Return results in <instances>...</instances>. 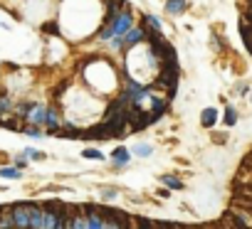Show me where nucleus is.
I'll use <instances>...</instances> for the list:
<instances>
[{"mask_svg":"<svg viewBox=\"0 0 252 229\" xmlns=\"http://www.w3.org/2000/svg\"><path fill=\"white\" fill-rule=\"evenodd\" d=\"M104 22L112 27L114 37H124L134 27V13H131V8H126V10H119L112 20H104Z\"/></svg>","mask_w":252,"mask_h":229,"instance_id":"f257e3e1","label":"nucleus"},{"mask_svg":"<svg viewBox=\"0 0 252 229\" xmlns=\"http://www.w3.org/2000/svg\"><path fill=\"white\" fill-rule=\"evenodd\" d=\"M10 217H13L15 229H27V224H30V200L13 202L10 205Z\"/></svg>","mask_w":252,"mask_h":229,"instance_id":"f03ea898","label":"nucleus"},{"mask_svg":"<svg viewBox=\"0 0 252 229\" xmlns=\"http://www.w3.org/2000/svg\"><path fill=\"white\" fill-rule=\"evenodd\" d=\"M45 126H47L45 136H52L57 128H62V111L57 106H47L45 108Z\"/></svg>","mask_w":252,"mask_h":229,"instance_id":"7ed1b4c3","label":"nucleus"},{"mask_svg":"<svg viewBox=\"0 0 252 229\" xmlns=\"http://www.w3.org/2000/svg\"><path fill=\"white\" fill-rule=\"evenodd\" d=\"M112 165L119 170V168H126L129 163H131V150L126 148V145H116L114 150H112Z\"/></svg>","mask_w":252,"mask_h":229,"instance_id":"20e7f679","label":"nucleus"},{"mask_svg":"<svg viewBox=\"0 0 252 229\" xmlns=\"http://www.w3.org/2000/svg\"><path fill=\"white\" fill-rule=\"evenodd\" d=\"M42 214H45L42 202L30 200V224H27V229H42Z\"/></svg>","mask_w":252,"mask_h":229,"instance_id":"39448f33","label":"nucleus"},{"mask_svg":"<svg viewBox=\"0 0 252 229\" xmlns=\"http://www.w3.org/2000/svg\"><path fill=\"white\" fill-rule=\"evenodd\" d=\"M141 42H146V32H143L141 27H131L126 35H124V50H131Z\"/></svg>","mask_w":252,"mask_h":229,"instance_id":"423d86ee","label":"nucleus"},{"mask_svg":"<svg viewBox=\"0 0 252 229\" xmlns=\"http://www.w3.org/2000/svg\"><path fill=\"white\" fill-rule=\"evenodd\" d=\"M45 108H47V106H40V104H35V106L30 108V113L25 116L27 126H38V128H42V126H45Z\"/></svg>","mask_w":252,"mask_h":229,"instance_id":"0eeeda50","label":"nucleus"},{"mask_svg":"<svg viewBox=\"0 0 252 229\" xmlns=\"http://www.w3.org/2000/svg\"><path fill=\"white\" fill-rule=\"evenodd\" d=\"M188 8V0H166V13L168 15H181Z\"/></svg>","mask_w":252,"mask_h":229,"instance_id":"6e6552de","label":"nucleus"},{"mask_svg":"<svg viewBox=\"0 0 252 229\" xmlns=\"http://www.w3.org/2000/svg\"><path fill=\"white\" fill-rule=\"evenodd\" d=\"M200 123H203V128H213L215 123H218V111H215V108H205L200 113Z\"/></svg>","mask_w":252,"mask_h":229,"instance_id":"1a4fd4ad","label":"nucleus"},{"mask_svg":"<svg viewBox=\"0 0 252 229\" xmlns=\"http://www.w3.org/2000/svg\"><path fill=\"white\" fill-rule=\"evenodd\" d=\"M158 180L163 182V187H166V190H183V180H181V177H175V175H161Z\"/></svg>","mask_w":252,"mask_h":229,"instance_id":"9d476101","label":"nucleus"},{"mask_svg":"<svg viewBox=\"0 0 252 229\" xmlns=\"http://www.w3.org/2000/svg\"><path fill=\"white\" fill-rule=\"evenodd\" d=\"M131 153H134L136 158H151L154 145H151V143H136V145L131 148Z\"/></svg>","mask_w":252,"mask_h":229,"instance_id":"9b49d317","label":"nucleus"},{"mask_svg":"<svg viewBox=\"0 0 252 229\" xmlns=\"http://www.w3.org/2000/svg\"><path fill=\"white\" fill-rule=\"evenodd\" d=\"M5 113H13V99L3 89V91H0V116H5Z\"/></svg>","mask_w":252,"mask_h":229,"instance_id":"f8f14e48","label":"nucleus"},{"mask_svg":"<svg viewBox=\"0 0 252 229\" xmlns=\"http://www.w3.org/2000/svg\"><path fill=\"white\" fill-rule=\"evenodd\" d=\"M0 177H5V180H20V177H22V170H18L15 165H5V168H0Z\"/></svg>","mask_w":252,"mask_h":229,"instance_id":"ddd939ff","label":"nucleus"},{"mask_svg":"<svg viewBox=\"0 0 252 229\" xmlns=\"http://www.w3.org/2000/svg\"><path fill=\"white\" fill-rule=\"evenodd\" d=\"M20 153H22V156H25L27 160H45V158H47L42 150H35V148H22Z\"/></svg>","mask_w":252,"mask_h":229,"instance_id":"4468645a","label":"nucleus"},{"mask_svg":"<svg viewBox=\"0 0 252 229\" xmlns=\"http://www.w3.org/2000/svg\"><path fill=\"white\" fill-rule=\"evenodd\" d=\"M99 195H101V200H104V202H112V200H116V197H119V187H112V185H109V187H101V193H99Z\"/></svg>","mask_w":252,"mask_h":229,"instance_id":"2eb2a0df","label":"nucleus"},{"mask_svg":"<svg viewBox=\"0 0 252 229\" xmlns=\"http://www.w3.org/2000/svg\"><path fill=\"white\" fill-rule=\"evenodd\" d=\"M20 133H25V136H30V138H38V141H40V138H45V131H40L38 126H22V128H20Z\"/></svg>","mask_w":252,"mask_h":229,"instance_id":"dca6fc26","label":"nucleus"},{"mask_svg":"<svg viewBox=\"0 0 252 229\" xmlns=\"http://www.w3.org/2000/svg\"><path fill=\"white\" fill-rule=\"evenodd\" d=\"M82 158H87V160H104V153L97 150V148H84L82 150Z\"/></svg>","mask_w":252,"mask_h":229,"instance_id":"f3484780","label":"nucleus"},{"mask_svg":"<svg viewBox=\"0 0 252 229\" xmlns=\"http://www.w3.org/2000/svg\"><path fill=\"white\" fill-rule=\"evenodd\" d=\"M223 121H225V126H235V123H237V111H235L233 106L225 108V119H223Z\"/></svg>","mask_w":252,"mask_h":229,"instance_id":"a211bd4d","label":"nucleus"},{"mask_svg":"<svg viewBox=\"0 0 252 229\" xmlns=\"http://www.w3.org/2000/svg\"><path fill=\"white\" fill-rule=\"evenodd\" d=\"M55 222H57V214L45 210V214H42V229H52V227H55Z\"/></svg>","mask_w":252,"mask_h":229,"instance_id":"6ab92c4d","label":"nucleus"},{"mask_svg":"<svg viewBox=\"0 0 252 229\" xmlns=\"http://www.w3.org/2000/svg\"><path fill=\"white\" fill-rule=\"evenodd\" d=\"M0 229H15V227H13L10 212H3V214H0Z\"/></svg>","mask_w":252,"mask_h":229,"instance_id":"aec40b11","label":"nucleus"},{"mask_svg":"<svg viewBox=\"0 0 252 229\" xmlns=\"http://www.w3.org/2000/svg\"><path fill=\"white\" fill-rule=\"evenodd\" d=\"M40 30H42L45 35H59V25H57V22H45Z\"/></svg>","mask_w":252,"mask_h":229,"instance_id":"412c9836","label":"nucleus"},{"mask_svg":"<svg viewBox=\"0 0 252 229\" xmlns=\"http://www.w3.org/2000/svg\"><path fill=\"white\" fill-rule=\"evenodd\" d=\"M27 163H30V160H27V158L22 156V153H20V156H15V158H13V165H15L18 170H22V168H27Z\"/></svg>","mask_w":252,"mask_h":229,"instance_id":"4be33fe9","label":"nucleus"},{"mask_svg":"<svg viewBox=\"0 0 252 229\" xmlns=\"http://www.w3.org/2000/svg\"><path fill=\"white\" fill-rule=\"evenodd\" d=\"M250 3H252V0H250Z\"/></svg>","mask_w":252,"mask_h":229,"instance_id":"5701e85b","label":"nucleus"},{"mask_svg":"<svg viewBox=\"0 0 252 229\" xmlns=\"http://www.w3.org/2000/svg\"><path fill=\"white\" fill-rule=\"evenodd\" d=\"M104 3H106V0H104Z\"/></svg>","mask_w":252,"mask_h":229,"instance_id":"b1692460","label":"nucleus"},{"mask_svg":"<svg viewBox=\"0 0 252 229\" xmlns=\"http://www.w3.org/2000/svg\"><path fill=\"white\" fill-rule=\"evenodd\" d=\"M134 229H136V227H134Z\"/></svg>","mask_w":252,"mask_h":229,"instance_id":"393cba45","label":"nucleus"}]
</instances>
